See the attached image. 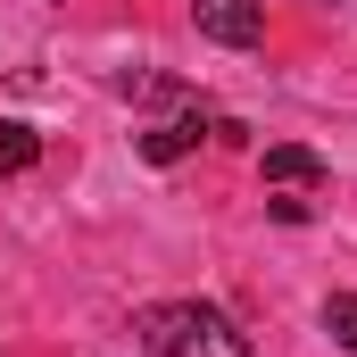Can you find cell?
<instances>
[{
	"instance_id": "obj_1",
	"label": "cell",
	"mask_w": 357,
	"mask_h": 357,
	"mask_svg": "<svg viewBox=\"0 0 357 357\" xmlns=\"http://www.w3.org/2000/svg\"><path fill=\"white\" fill-rule=\"evenodd\" d=\"M133 341L150 357H258L250 333H241L225 307H208V299H150V307L133 316Z\"/></svg>"
},
{
	"instance_id": "obj_2",
	"label": "cell",
	"mask_w": 357,
	"mask_h": 357,
	"mask_svg": "<svg viewBox=\"0 0 357 357\" xmlns=\"http://www.w3.org/2000/svg\"><path fill=\"white\" fill-rule=\"evenodd\" d=\"M191 25L225 50H250V42H266V0H191Z\"/></svg>"
},
{
	"instance_id": "obj_3",
	"label": "cell",
	"mask_w": 357,
	"mask_h": 357,
	"mask_svg": "<svg viewBox=\"0 0 357 357\" xmlns=\"http://www.w3.org/2000/svg\"><path fill=\"white\" fill-rule=\"evenodd\" d=\"M199 142H208V108H183V116H167V125L133 133V150H142L150 167H175V158H191Z\"/></svg>"
},
{
	"instance_id": "obj_4",
	"label": "cell",
	"mask_w": 357,
	"mask_h": 357,
	"mask_svg": "<svg viewBox=\"0 0 357 357\" xmlns=\"http://www.w3.org/2000/svg\"><path fill=\"white\" fill-rule=\"evenodd\" d=\"M258 167H266V183H299V191H316V183L333 175V167H324V158H316L307 142H274V150L258 158Z\"/></svg>"
},
{
	"instance_id": "obj_5",
	"label": "cell",
	"mask_w": 357,
	"mask_h": 357,
	"mask_svg": "<svg viewBox=\"0 0 357 357\" xmlns=\"http://www.w3.org/2000/svg\"><path fill=\"white\" fill-rule=\"evenodd\" d=\"M33 158H42V133L17 125V116H0V175H25Z\"/></svg>"
},
{
	"instance_id": "obj_6",
	"label": "cell",
	"mask_w": 357,
	"mask_h": 357,
	"mask_svg": "<svg viewBox=\"0 0 357 357\" xmlns=\"http://www.w3.org/2000/svg\"><path fill=\"white\" fill-rule=\"evenodd\" d=\"M324 333L357 357V291H333V299H324Z\"/></svg>"
},
{
	"instance_id": "obj_7",
	"label": "cell",
	"mask_w": 357,
	"mask_h": 357,
	"mask_svg": "<svg viewBox=\"0 0 357 357\" xmlns=\"http://www.w3.org/2000/svg\"><path fill=\"white\" fill-rule=\"evenodd\" d=\"M333 8H341V0H333Z\"/></svg>"
}]
</instances>
